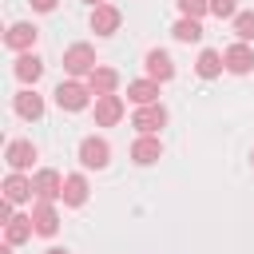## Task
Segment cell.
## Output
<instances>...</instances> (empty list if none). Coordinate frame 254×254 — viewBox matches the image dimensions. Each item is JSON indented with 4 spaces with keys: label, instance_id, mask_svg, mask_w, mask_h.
I'll use <instances>...</instances> for the list:
<instances>
[{
    "label": "cell",
    "instance_id": "obj_28",
    "mask_svg": "<svg viewBox=\"0 0 254 254\" xmlns=\"http://www.w3.org/2000/svg\"><path fill=\"white\" fill-rule=\"evenodd\" d=\"M0 254H12V242H8V246H4V250H0Z\"/></svg>",
    "mask_w": 254,
    "mask_h": 254
},
{
    "label": "cell",
    "instance_id": "obj_18",
    "mask_svg": "<svg viewBox=\"0 0 254 254\" xmlns=\"http://www.w3.org/2000/svg\"><path fill=\"white\" fill-rule=\"evenodd\" d=\"M36 234V226H32V214H12L8 222H4V238L12 242V246H20V242H28Z\"/></svg>",
    "mask_w": 254,
    "mask_h": 254
},
{
    "label": "cell",
    "instance_id": "obj_30",
    "mask_svg": "<svg viewBox=\"0 0 254 254\" xmlns=\"http://www.w3.org/2000/svg\"><path fill=\"white\" fill-rule=\"evenodd\" d=\"M250 163H254V151H250Z\"/></svg>",
    "mask_w": 254,
    "mask_h": 254
},
{
    "label": "cell",
    "instance_id": "obj_27",
    "mask_svg": "<svg viewBox=\"0 0 254 254\" xmlns=\"http://www.w3.org/2000/svg\"><path fill=\"white\" fill-rule=\"evenodd\" d=\"M44 254H67V250H64V246H48Z\"/></svg>",
    "mask_w": 254,
    "mask_h": 254
},
{
    "label": "cell",
    "instance_id": "obj_12",
    "mask_svg": "<svg viewBox=\"0 0 254 254\" xmlns=\"http://www.w3.org/2000/svg\"><path fill=\"white\" fill-rule=\"evenodd\" d=\"M4 163H8L12 171H28V167L36 163V147H32L28 139H12V143L4 147Z\"/></svg>",
    "mask_w": 254,
    "mask_h": 254
},
{
    "label": "cell",
    "instance_id": "obj_2",
    "mask_svg": "<svg viewBox=\"0 0 254 254\" xmlns=\"http://www.w3.org/2000/svg\"><path fill=\"white\" fill-rule=\"evenodd\" d=\"M95 67H99V64H95V48H91V44H71V48L64 52V71H67L71 79H79V75L87 79Z\"/></svg>",
    "mask_w": 254,
    "mask_h": 254
},
{
    "label": "cell",
    "instance_id": "obj_26",
    "mask_svg": "<svg viewBox=\"0 0 254 254\" xmlns=\"http://www.w3.org/2000/svg\"><path fill=\"white\" fill-rule=\"evenodd\" d=\"M56 4H60V0H32L36 12H56Z\"/></svg>",
    "mask_w": 254,
    "mask_h": 254
},
{
    "label": "cell",
    "instance_id": "obj_14",
    "mask_svg": "<svg viewBox=\"0 0 254 254\" xmlns=\"http://www.w3.org/2000/svg\"><path fill=\"white\" fill-rule=\"evenodd\" d=\"M32 194H36L32 179H28L24 171H8V179H4V198H8V202H28Z\"/></svg>",
    "mask_w": 254,
    "mask_h": 254
},
{
    "label": "cell",
    "instance_id": "obj_29",
    "mask_svg": "<svg viewBox=\"0 0 254 254\" xmlns=\"http://www.w3.org/2000/svg\"><path fill=\"white\" fill-rule=\"evenodd\" d=\"M83 4H91V8H95V4H103V0H83Z\"/></svg>",
    "mask_w": 254,
    "mask_h": 254
},
{
    "label": "cell",
    "instance_id": "obj_21",
    "mask_svg": "<svg viewBox=\"0 0 254 254\" xmlns=\"http://www.w3.org/2000/svg\"><path fill=\"white\" fill-rule=\"evenodd\" d=\"M83 202H87V179L67 175L64 179V206H83Z\"/></svg>",
    "mask_w": 254,
    "mask_h": 254
},
{
    "label": "cell",
    "instance_id": "obj_10",
    "mask_svg": "<svg viewBox=\"0 0 254 254\" xmlns=\"http://www.w3.org/2000/svg\"><path fill=\"white\" fill-rule=\"evenodd\" d=\"M123 119V95H95V123L115 127Z\"/></svg>",
    "mask_w": 254,
    "mask_h": 254
},
{
    "label": "cell",
    "instance_id": "obj_9",
    "mask_svg": "<svg viewBox=\"0 0 254 254\" xmlns=\"http://www.w3.org/2000/svg\"><path fill=\"white\" fill-rule=\"evenodd\" d=\"M222 60H226V71L230 75H246V71H254V52H250V44H230L226 52H222Z\"/></svg>",
    "mask_w": 254,
    "mask_h": 254
},
{
    "label": "cell",
    "instance_id": "obj_3",
    "mask_svg": "<svg viewBox=\"0 0 254 254\" xmlns=\"http://www.w3.org/2000/svg\"><path fill=\"white\" fill-rule=\"evenodd\" d=\"M79 163H83L87 171H103V167L111 163V143L99 139V135H87V139L79 143Z\"/></svg>",
    "mask_w": 254,
    "mask_h": 254
},
{
    "label": "cell",
    "instance_id": "obj_1",
    "mask_svg": "<svg viewBox=\"0 0 254 254\" xmlns=\"http://www.w3.org/2000/svg\"><path fill=\"white\" fill-rule=\"evenodd\" d=\"M52 99H56L60 111H83V107L91 103V87L79 83V79H64V83L52 91Z\"/></svg>",
    "mask_w": 254,
    "mask_h": 254
},
{
    "label": "cell",
    "instance_id": "obj_25",
    "mask_svg": "<svg viewBox=\"0 0 254 254\" xmlns=\"http://www.w3.org/2000/svg\"><path fill=\"white\" fill-rule=\"evenodd\" d=\"M210 12H214L218 20H234V16H238V4H234V0H210Z\"/></svg>",
    "mask_w": 254,
    "mask_h": 254
},
{
    "label": "cell",
    "instance_id": "obj_4",
    "mask_svg": "<svg viewBox=\"0 0 254 254\" xmlns=\"http://www.w3.org/2000/svg\"><path fill=\"white\" fill-rule=\"evenodd\" d=\"M131 127H135L139 135H159V127H167V107H163V103L135 107V115H131Z\"/></svg>",
    "mask_w": 254,
    "mask_h": 254
},
{
    "label": "cell",
    "instance_id": "obj_20",
    "mask_svg": "<svg viewBox=\"0 0 254 254\" xmlns=\"http://www.w3.org/2000/svg\"><path fill=\"white\" fill-rule=\"evenodd\" d=\"M222 67H226L222 52H214V48H202V52H198V64H194V71H198L202 79H214V75H222Z\"/></svg>",
    "mask_w": 254,
    "mask_h": 254
},
{
    "label": "cell",
    "instance_id": "obj_22",
    "mask_svg": "<svg viewBox=\"0 0 254 254\" xmlns=\"http://www.w3.org/2000/svg\"><path fill=\"white\" fill-rule=\"evenodd\" d=\"M171 36H175L179 44H198V40H202V24H198V20H190V16H183V20L171 28Z\"/></svg>",
    "mask_w": 254,
    "mask_h": 254
},
{
    "label": "cell",
    "instance_id": "obj_7",
    "mask_svg": "<svg viewBox=\"0 0 254 254\" xmlns=\"http://www.w3.org/2000/svg\"><path fill=\"white\" fill-rule=\"evenodd\" d=\"M119 24H123V16H119L115 4H95V8H91V32H95V36H115Z\"/></svg>",
    "mask_w": 254,
    "mask_h": 254
},
{
    "label": "cell",
    "instance_id": "obj_6",
    "mask_svg": "<svg viewBox=\"0 0 254 254\" xmlns=\"http://www.w3.org/2000/svg\"><path fill=\"white\" fill-rule=\"evenodd\" d=\"M32 226H36V234H40V238H52V234L60 230L56 202H48V198H36V206H32Z\"/></svg>",
    "mask_w": 254,
    "mask_h": 254
},
{
    "label": "cell",
    "instance_id": "obj_23",
    "mask_svg": "<svg viewBox=\"0 0 254 254\" xmlns=\"http://www.w3.org/2000/svg\"><path fill=\"white\" fill-rule=\"evenodd\" d=\"M234 36H238L242 44H250V40H254V8L234 16Z\"/></svg>",
    "mask_w": 254,
    "mask_h": 254
},
{
    "label": "cell",
    "instance_id": "obj_24",
    "mask_svg": "<svg viewBox=\"0 0 254 254\" xmlns=\"http://www.w3.org/2000/svg\"><path fill=\"white\" fill-rule=\"evenodd\" d=\"M175 4H179V12L190 16V20H202V16L210 12V0H175Z\"/></svg>",
    "mask_w": 254,
    "mask_h": 254
},
{
    "label": "cell",
    "instance_id": "obj_13",
    "mask_svg": "<svg viewBox=\"0 0 254 254\" xmlns=\"http://www.w3.org/2000/svg\"><path fill=\"white\" fill-rule=\"evenodd\" d=\"M36 40H40V28H36V24H12V28L4 32V44H8L12 52H32Z\"/></svg>",
    "mask_w": 254,
    "mask_h": 254
},
{
    "label": "cell",
    "instance_id": "obj_17",
    "mask_svg": "<svg viewBox=\"0 0 254 254\" xmlns=\"http://www.w3.org/2000/svg\"><path fill=\"white\" fill-rule=\"evenodd\" d=\"M87 87H91V95H115L119 71H115V67H95V71L87 75Z\"/></svg>",
    "mask_w": 254,
    "mask_h": 254
},
{
    "label": "cell",
    "instance_id": "obj_5",
    "mask_svg": "<svg viewBox=\"0 0 254 254\" xmlns=\"http://www.w3.org/2000/svg\"><path fill=\"white\" fill-rule=\"evenodd\" d=\"M32 187H36V198H48V202L64 198V175H60V171H52V167L36 171V175H32Z\"/></svg>",
    "mask_w": 254,
    "mask_h": 254
},
{
    "label": "cell",
    "instance_id": "obj_8",
    "mask_svg": "<svg viewBox=\"0 0 254 254\" xmlns=\"http://www.w3.org/2000/svg\"><path fill=\"white\" fill-rule=\"evenodd\" d=\"M143 67H147V79H155V83L175 79V60H171L163 48H151V52H147V60H143Z\"/></svg>",
    "mask_w": 254,
    "mask_h": 254
},
{
    "label": "cell",
    "instance_id": "obj_15",
    "mask_svg": "<svg viewBox=\"0 0 254 254\" xmlns=\"http://www.w3.org/2000/svg\"><path fill=\"white\" fill-rule=\"evenodd\" d=\"M12 71H16V79H20V83H36V79L44 75V60H40V56H32V52H20V56H16V64H12Z\"/></svg>",
    "mask_w": 254,
    "mask_h": 254
},
{
    "label": "cell",
    "instance_id": "obj_19",
    "mask_svg": "<svg viewBox=\"0 0 254 254\" xmlns=\"http://www.w3.org/2000/svg\"><path fill=\"white\" fill-rule=\"evenodd\" d=\"M127 99H131L135 107L159 103V83H155V79H135V83H127Z\"/></svg>",
    "mask_w": 254,
    "mask_h": 254
},
{
    "label": "cell",
    "instance_id": "obj_11",
    "mask_svg": "<svg viewBox=\"0 0 254 254\" xmlns=\"http://www.w3.org/2000/svg\"><path fill=\"white\" fill-rule=\"evenodd\" d=\"M131 159H135L139 167L159 163V159H163V143H159V135H139V139L131 143Z\"/></svg>",
    "mask_w": 254,
    "mask_h": 254
},
{
    "label": "cell",
    "instance_id": "obj_16",
    "mask_svg": "<svg viewBox=\"0 0 254 254\" xmlns=\"http://www.w3.org/2000/svg\"><path fill=\"white\" fill-rule=\"evenodd\" d=\"M12 107H16L20 119H40V115H44V95H36L32 87H24V91H16Z\"/></svg>",
    "mask_w": 254,
    "mask_h": 254
}]
</instances>
